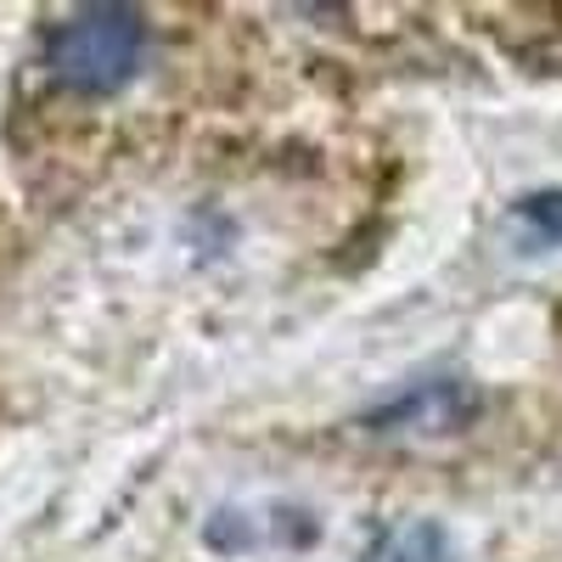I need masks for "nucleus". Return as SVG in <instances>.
I'll return each mask as SVG.
<instances>
[{
  "mask_svg": "<svg viewBox=\"0 0 562 562\" xmlns=\"http://www.w3.org/2000/svg\"><path fill=\"white\" fill-rule=\"evenodd\" d=\"M147 57L153 29L135 7H79L45 34V74L74 97H119Z\"/></svg>",
  "mask_w": 562,
  "mask_h": 562,
  "instance_id": "f257e3e1",
  "label": "nucleus"
},
{
  "mask_svg": "<svg viewBox=\"0 0 562 562\" xmlns=\"http://www.w3.org/2000/svg\"><path fill=\"white\" fill-rule=\"evenodd\" d=\"M518 220L529 225L535 243L562 248V192H529V198H518Z\"/></svg>",
  "mask_w": 562,
  "mask_h": 562,
  "instance_id": "f03ea898",
  "label": "nucleus"
},
{
  "mask_svg": "<svg viewBox=\"0 0 562 562\" xmlns=\"http://www.w3.org/2000/svg\"><path fill=\"white\" fill-rule=\"evenodd\" d=\"M394 562H450V551H445V535H439L434 524H422V529H411V535L400 540Z\"/></svg>",
  "mask_w": 562,
  "mask_h": 562,
  "instance_id": "7ed1b4c3",
  "label": "nucleus"
}]
</instances>
